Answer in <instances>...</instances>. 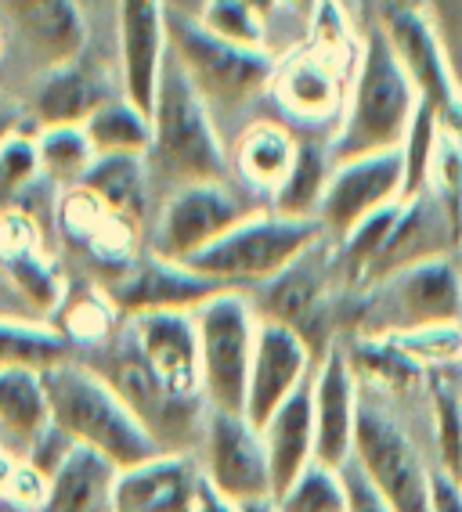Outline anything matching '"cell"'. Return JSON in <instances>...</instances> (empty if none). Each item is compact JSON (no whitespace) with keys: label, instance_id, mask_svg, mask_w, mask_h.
<instances>
[{"label":"cell","instance_id":"6da1fadb","mask_svg":"<svg viewBox=\"0 0 462 512\" xmlns=\"http://www.w3.org/2000/svg\"><path fill=\"white\" fill-rule=\"evenodd\" d=\"M419 112V94L401 69L394 47L387 44L383 29H372L354 62L351 87H347V105L336 134L325 141L329 159L347 163V159L376 156V152H394L405 145L408 127Z\"/></svg>","mask_w":462,"mask_h":512},{"label":"cell","instance_id":"7a4b0ae2","mask_svg":"<svg viewBox=\"0 0 462 512\" xmlns=\"http://www.w3.org/2000/svg\"><path fill=\"white\" fill-rule=\"evenodd\" d=\"M145 166L148 181H163L170 192L185 184L228 181L231 174V156L217 134V123L170 51L152 105V148Z\"/></svg>","mask_w":462,"mask_h":512},{"label":"cell","instance_id":"3957f363","mask_svg":"<svg viewBox=\"0 0 462 512\" xmlns=\"http://www.w3.org/2000/svg\"><path fill=\"white\" fill-rule=\"evenodd\" d=\"M40 375H44L47 404H51V426L69 444L98 451L120 469L163 455L156 440L145 433V426L116 397V390L98 372L80 365L76 357Z\"/></svg>","mask_w":462,"mask_h":512},{"label":"cell","instance_id":"277c9868","mask_svg":"<svg viewBox=\"0 0 462 512\" xmlns=\"http://www.w3.org/2000/svg\"><path fill=\"white\" fill-rule=\"evenodd\" d=\"M408 401L361 390L351 458L369 476L394 512H430V469L434 455L416 437V426L401 412Z\"/></svg>","mask_w":462,"mask_h":512},{"label":"cell","instance_id":"5b68a950","mask_svg":"<svg viewBox=\"0 0 462 512\" xmlns=\"http://www.w3.org/2000/svg\"><path fill=\"white\" fill-rule=\"evenodd\" d=\"M343 336H405L430 325H462V267L430 256L361 289Z\"/></svg>","mask_w":462,"mask_h":512},{"label":"cell","instance_id":"8992f818","mask_svg":"<svg viewBox=\"0 0 462 512\" xmlns=\"http://www.w3.org/2000/svg\"><path fill=\"white\" fill-rule=\"evenodd\" d=\"M167 40L170 58L181 65V73L203 98L213 123H217V112H242L275 83L278 62L271 58V51H253V47L217 40L199 26V19L170 15Z\"/></svg>","mask_w":462,"mask_h":512},{"label":"cell","instance_id":"52a82bcc","mask_svg":"<svg viewBox=\"0 0 462 512\" xmlns=\"http://www.w3.org/2000/svg\"><path fill=\"white\" fill-rule=\"evenodd\" d=\"M322 238L325 231L318 220H296L275 210H257L253 217L242 220L239 228L217 238L210 249L192 256L188 267L217 285L250 293L282 275Z\"/></svg>","mask_w":462,"mask_h":512},{"label":"cell","instance_id":"ba28073f","mask_svg":"<svg viewBox=\"0 0 462 512\" xmlns=\"http://www.w3.org/2000/svg\"><path fill=\"white\" fill-rule=\"evenodd\" d=\"M257 329L260 314L250 293L242 289H224L203 307H195L199 375H203V401L210 412L246 415Z\"/></svg>","mask_w":462,"mask_h":512},{"label":"cell","instance_id":"9c48e42d","mask_svg":"<svg viewBox=\"0 0 462 512\" xmlns=\"http://www.w3.org/2000/svg\"><path fill=\"white\" fill-rule=\"evenodd\" d=\"M336 271H340L336 267V249L329 238H322L318 246L307 249L278 278H271L260 289H250V300L257 307L260 321H275L282 329L296 332L311 347V354L322 357L340 339L333 318Z\"/></svg>","mask_w":462,"mask_h":512},{"label":"cell","instance_id":"30bf717a","mask_svg":"<svg viewBox=\"0 0 462 512\" xmlns=\"http://www.w3.org/2000/svg\"><path fill=\"white\" fill-rule=\"evenodd\" d=\"M257 210H264V206L242 199L228 181L185 184V188L170 192L159 206L148 253L174 260V264H188L192 256L210 249L217 238L239 228L242 220L253 217Z\"/></svg>","mask_w":462,"mask_h":512},{"label":"cell","instance_id":"8fae6325","mask_svg":"<svg viewBox=\"0 0 462 512\" xmlns=\"http://www.w3.org/2000/svg\"><path fill=\"white\" fill-rule=\"evenodd\" d=\"M203 480L221 494L228 505L275 498L271 494V469L264 437L246 415L210 412L206 415L203 444L195 451Z\"/></svg>","mask_w":462,"mask_h":512},{"label":"cell","instance_id":"7c38bea8","mask_svg":"<svg viewBox=\"0 0 462 512\" xmlns=\"http://www.w3.org/2000/svg\"><path fill=\"white\" fill-rule=\"evenodd\" d=\"M405 199V156L401 148L394 152H376L336 163L329 184H325L322 206H318V224H322L329 242H343L383 206Z\"/></svg>","mask_w":462,"mask_h":512},{"label":"cell","instance_id":"4fadbf2b","mask_svg":"<svg viewBox=\"0 0 462 512\" xmlns=\"http://www.w3.org/2000/svg\"><path fill=\"white\" fill-rule=\"evenodd\" d=\"M379 29H383L387 44L394 47V55H398L412 87H416L419 105L434 112L444 127L462 130V87L455 80L452 65H448V55H444L430 15L394 11V15L379 19Z\"/></svg>","mask_w":462,"mask_h":512},{"label":"cell","instance_id":"5bb4252c","mask_svg":"<svg viewBox=\"0 0 462 512\" xmlns=\"http://www.w3.org/2000/svg\"><path fill=\"white\" fill-rule=\"evenodd\" d=\"M228 285H217L192 271L188 264H174L156 253L134 256L123 271L105 278L102 293L120 318H138V314L156 311H195Z\"/></svg>","mask_w":462,"mask_h":512},{"label":"cell","instance_id":"9a60e30c","mask_svg":"<svg viewBox=\"0 0 462 512\" xmlns=\"http://www.w3.org/2000/svg\"><path fill=\"white\" fill-rule=\"evenodd\" d=\"M123 336L145 372L181 401H203L195 311H156L123 318Z\"/></svg>","mask_w":462,"mask_h":512},{"label":"cell","instance_id":"2e32d148","mask_svg":"<svg viewBox=\"0 0 462 512\" xmlns=\"http://www.w3.org/2000/svg\"><path fill=\"white\" fill-rule=\"evenodd\" d=\"M167 0H120V94L152 116L167 65Z\"/></svg>","mask_w":462,"mask_h":512},{"label":"cell","instance_id":"e0dca14e","mask_svg":"<svg viewBox=\"0 0 462 512\" xmlns=\"http://www.w3.org/2000/svg\"><path fill=\"white\" fill-rule=\"evenodd\" d=\"M347 58L307 44L304 51L289 55L275 69L271 94L282 105V112L300 123H325L343 116L347 105Z\"/></svg>","mask_w":462,"mask_h":512},{"label":"cell","instance_id":"ac0fdd59","mask_svg":"<svg viewBox=\"0 0 462 512\" xmlns=\"http://www.w3.org/2000/svg\"><path fill=\"white\" fill-rule=\"evenodd\" d=\"M315 462L325 469H343L354 451V422H358V379H354L340 343L315 361Z\"/></svg>","mask_w":462,"mask_h":512},{"label":"cell","instance_id":"d6986e66","mask_svg":"<svg viewBox=\"0 0 462 512\" xmlns=\"http://www.w3.org/2000/svg\"><path fill=\"white\" fill-rule=\"evenodd\" d=\"M315 361L318 357L296 332L282 329L275 321H260L250 390H246V419L260 430L282 408V401H289V394L311 375Z\"/></svg>","mask_w":462,"mask_h":512},{"label":"cell","instance_id":"ffe728a7","mask_svg":"<svg viewBox=\"0 0 462 512\" xmlns=\"http://www.w3.org/2000/svg\"><path fill=\"white\" fill-rule=\"evenodd\" d=\"M203 487V469L195 455H163L120 469L112 512H192Z\"/></svg>","mask_w":462,"mask_h":512},{"label":"cell","instance_id":"44dd1931","mask_svg":"<svg viewBox=\"0 0 462 512\" xmlns=\"http://www.w3.org/2000/svg\"><path fill=\"white\" fill-rule=\"evenodd\" d=\"M15 33L47 69L76 62L87 47V19L76 0H0Z\"/></svg>","mask_w":462,"mask_h":512},{"label":"cell","instance_id":"7402d4cb","mask_svg":"<svg viewBox=\"0 0 462 512\" xmlns=\"http://www.w3.org/2000/svg\"><path fill=\"white\" fill-rule=\"evenodd\" d=\"M311 390H315V368L289 394V401H282V408L260 426L275 498L315 462V404H311Z\"/></svg>","mask_w":462,"mask_h":512},{"label":"cell","instance_id":"603a6c76","mask_svg":"<svg viewBox=\"0 0 462 512\" xmlns=\"http://www.w3.org/2000/svg\"><path fill=\"white\" fill-rule=\"evenodd\" d=\"M109 98H116L109 83L91 65H84V58H76L40 76L37 94H33V119H37V130L84 127Z\"/></svg>","mask_w":462,"mask_h":512},{"label":"cell","instance_id":"cb8c5ba5","mask_svg":"<svg viewBox=\"0 0 462 512\" xmlns=\"http://www.w3.org/2000/svg\"><path fill=\"white\" fill-rule=\"evenodd\" d=\"M51 433L44 375L33 368H0V451L29 458Z\"/></svg>","mask_w":462,"mask_h":512},{"label":"cell","instance_id":"d4e9b609","mask_svg":"<svg viewBox=\"0 0 462 512\" xmlns=\"http://www.w3.org/2000/svg\"><path fill=\"white\" fill-rule=\"evenodd\" d=\"M120 466L91 448H69L51 473L40 512H112Z\"/></svg>","mask_w":462,"mask_h":512},{"label":"cell","instance_id":"484cf974","mask_svg":"<svg viewBox=\"0 0 462 512\" xmlns=\"http://www.w3.org/2000/svg\"><path fill=\"white\" fill-rule=\"evenodd\" d=\"M296 152H300V141L289 134V127L271 123V119H257L235 138L231 170L250 184L253 192L275 195L293 170Z\"/></svg>","mask_w":462,"mask_h":512},{"label":"cell","instance_id":"4316f807","mask_svg":"<svg viewBox=\"0 0 462 512\" xmlns=\"http://www.w3.org/2000/svg\"><path fill=\"white\" fill-rule=\"evenodd\" d=\"M80 188L98 195L112 213L141 228L148 210V188H152L145 156H98Z\"/></svg>","mask_w":462,"mask_h":512},{"label":"cell","instance_id":"83f0119b","mask_svg":"<svg viewBox=\"0 0 462 512\" xmlns=\"http://www.w3.org/2000/svg\"><path fill=\"white\" fill-rule=\"evenodd\" d=\"M94 156H148L152 148V116L130 105L123 94L109 98L84 123Z\"/></svg>","mask_w":462,"mask_h":512},{"label":"cell","instance_id":"f1b7e54d","mask_svg":"<svg viewBox=\"0 0 462 512\" xmlns=\"http://www.w3.org/2000/svg\"><path fill=\"white\" fill-rule=\"evenodd\" d=\"M65 361H73V347L51 321L0 318V368L47 372Z\"/></svg>","mask_w":462,"mask_h":512},{"label":"cell","instance_id":"f546056e","mask_svg":"<svg viewBox=\"0 0 462 512\" xmlns=\"http://www.w3.org/2000/svg\"><path fill=\"white\" fill-rule=\"evenodd\" d=\"M329 174H333L329 148L315 145V141H300V152H296V163L289 170L286 184L271 195V210L296 220H318V206H322Z\"/></svg>","mask_w":462,"mask_h":512},{"label":"cell","instance_id":"4dcf8cb0","mask_svg":"<svg viewBox=\"0 0 462 512\" xmlns=\"http://www.w3.org/2000/svg\"><path fill=\"white\" fill-rule=\"evenodd\" d=\"M37 152H40V177L62 184V188H76L87 177V170L94 166V159H98L84 127L37 130Z\"/></svg>","mask_w":462,"mask_h":512},{"label":"cell","instance_id":"1f68e13d","mask_svg":"<svg viewBox=\"0 0 462 512\" xmlns=\"http://www.w3.org/2000/svg\"><path fill=\"white\" fill-rule=\"evenodd\" d=\"M426 192L437 199V206L452 224L455 238L462 242V130L441 123L434 163H430V177H426Z\"/></svg>","mask_w":462,"mask_h":512},{"label":"cell","instance_id":"d6a6232c","mask_svg":"<svg viewBox=\"0 0 462 512\" xmlns=\"http://www.w3.org/2000/svg\"><path fill=\"white\" fill-rule=\"evenodd\" d=\"M275 502L282 512H347L340 469H325L311 462Z\"/></svg>","mask_w":462,"mask_h":512},{"label":"cell","instance_id":"836d02e7","mask_svg":"<svg viewBox=\"0 0 462 512\" xmlns=\"http://www.w3.org/2000/svg\"><path fill=\"white\" fill-rule=\"evenodd\" d=\"M199 26L213 33L217 40H228L235 47H253V51H268L264 47V19L250 4L242 0H206Z\"/></svg>","mask_w":462,"mask_h":512},{"label":"cell","instance_id":"e575fe53","mask_svg":"<svg viewBox=\"0 0 462 512\" xmlns=\"http://www.w3.org/2000/svg\"><path fill=\"white\" fill-rule=\"evenodd\" d=\"M426 372H448L462 365V325H430V329L405 332V336H387Z\"/></svg>","mask_w":462,"mask_h":512},{"label":"cell","instance_id":"d590c367","mask_svg":"<svg viewBox=\"0 0 462 512\" xmlns=\"http://www.w3.org/2000/svg\"><path fill=\"white\" fill-rule=\"evenodd\" d=\"M47 476L29 458L0 451V512H40Z\"/></svg>","mask_w":462,"mask_h":512},{"label":"cell","instance_id":"8d00e7d4","mask_svg":"<svg viewBox=\"0 0 462 512\" xmlns=\"http://www.w3.org/2000/svg\"><path fill=\"white\" fill-rule=\"evenodd\" d=\"M40 177V152L37 134L19 130L15 138L4 141L0 148V195H19Z\"/></svg>","mask_w":462,"mask_h":512},{"label":"cell","instance_id":"74e56055","mask_svg":"<svg viewBox=\"0 0 462 512\" xmlns=\"http://www.w3.org/2000/svg\"><path fill=\"white\" fill-rule=\"evenodd\" d=\"M340 480H343V494H347V512H394L387 505V498L369 484V476L361 473L354 458L340 469Z\"/></svg>","mask_w":462,"mask_h":512},{"label":"cell","instance_id":"f35d334b","mask_svg":"<svg viewBox=\"0 0 462 512\" xmlns=\"http://www.w3.org/2000/svg\"><path fill=\"white\" fill-rule=\"evenodd\" d=\"M430 512H462V487L441 469H430Z\"/></svg>","mask_w":462,"mask_h":512},{"label":"cell","instance_id":"ab89813d","mask_svg":"<svg viewBox=\"0 0 462 512\" xmlns=\"http://www.w3.org/2000/svg\"><path fill=\"white\" fill-rule=\"evenodd\" d=\"M379 4V19L383 15H394V11H419V15H430V0H376Z\"/></svg>","mask_w":462,"mask_h":512},{"label":"cell","instance_id":"60d3db41","mask_svg":"<svg viewBox=\"0 0 462 512\" xmlns=\"http://www.w3.org/2000/svg\"><path fill=\"white\" fill-rule=\"evenodd\" d=\"M19 130H22V112L0 105V148H4V141L8 138H15Z\"/></svg>","mask_w":462,"mask_h":512},{"label":"cell","instance_id":"b9f144b4","mask_svg":"<svg viewBox=\"0 0 462 512\" xmlns=\"http://www.w3.org/2000/svg\"><path fill=\"white\" fill-rule=\"evenodd\" d=\"M278 4H282V8H289V11H296V15H300V19H315L318 15V8H322V0H278Z\"/></svg>","mask_w":462,"mask_h":512},{"label":"cell","instance_id":"7bdbcfd3","mask_svg":"<svg viewBox=\"0 0 462 512\" xmlns=\"http://www.w3.org/2000/svg\"><path fill=\"white\" fill-rule=\"evenodd\" d=\"M235 512H282L275 498H257V502H242L235 505Z\"/></svg>","mask_w":462,"mask_h":512},{"label":"cell","instance_id":"ee69618b","mask_svg":"<svg viewBox=\"0 0 462 512\" xmlns=\"http://www.w3.org/2000/svg\"><path fill=\"white\" fill-rule=\"evenodd\" d=\"M242 4H250V8L257 11V15H260V19H268L271 11L278 8V0H242Z\"/></svg>","mask_w":462,"mask_h":512},{"label":"cell","instance_id":"f6af8a7d","mask_svg":"<svg viewBox=\"0 0 462 512\" xmlns=\"http://www.w3.org/2000/svg\"><path fill=\"white\" fill-rule=\"evenodd\" d=\"M448 375H452V386H455V394H459V401H462V365L448 368Z\"/></svg>","mask_w":462,"mask_h":512},{"label":"cell","instance_id":"bcb514c9","mask_svg":"<svg viewBox=\"0 0 462 512\" xmlns=\"http://www.w3.org/2000/svg\"><path fill=\"white\" fill-rule=\"evenodd\" d=\"M0 58H4V37H0Z\"/></svg>","mask_w":462,"mask_h":512},{"label":"cell","instance_id":"7dc6e473","mask_svg":"<svg viewBox=\"0 0 462 512\" xmlns=\"http://www.w3.org/2000/svg\"><path fill=\"white\" fill-rule=\"evenodd\" d=\"M459 487H462V473H459Z\"/></svg>","mask_w":462,"mask_h":512}]
</instances>
